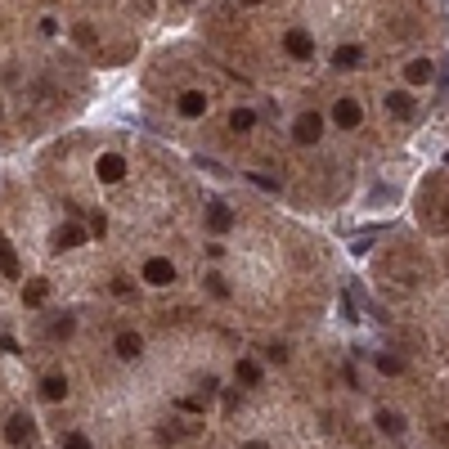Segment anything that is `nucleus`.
Segmentation results:
<instances>
[{
    "instance_id": "25",
    "label": "nucleus",
    "mask_w": 449,
    "mask_h": 449,
    "mask_svg": "<svg viewBox=\"0 0 449 449\" xmlns=\"http://www.w3.org/2000/svg\"><path fill=\"white\" fill-rule=\"evenodd\" d=\"M0 350H5V355H18V346H14V337H0Z\"/></svg>"
},
{
    "instance_id": "12",
    "label": "nucleus",
    "mask_w": 449,
    "mask_h": 449,
    "mask_svg": "<svg viewBox=\"0 0 449 449\" xmlns=\"http://www.w3.org/2000/svg\"><path fill=\"white\" fill-rule=\"evenodd\" d=\"M387 112L391 117H414V99H409L405 90H391L387 94Z\"/></svg>"
},
{
    "instance_id": "19",
    "label": "nucleus",
    "mask_w": 449,
    "mask_h": 449,
    "mask_svg": "<svg viewBox=\"0 0 449 449\" xmlns=\"http://www.w3.org/2000/svg\"><path fill=\"white\" fill-rule=\"evenodd\" d=\"M229 126H234V130H252L256 126V112L252 108H234V112H229Z\"/></svg>"
},
{
    "instance_id": "4",
    "label": "nucleus",
    "mask_w": 449,
    "mask_h": 449,
    "mask_svg": "<svg viewBox=\"0 0 449 449\" xmlns=\"http://www.w3.org/2000/svg\"><path fill=\"white\" fill-rule=\"evenodd\" d=\"M292 135H297L301 144H314V139L323 135V117H319V112H301L297 126H292Z\"/></svg>"
},
{
    "instance_id": "20",
    "label": "nucleus",
    "mask_w": 449,
    "mask_h": 449,
    "mask_svg": "<svg viewBox=\"0 0 449 449\" xmlns=\"http://www.w3.org/2000/svg\"><path fill=\"white\" fill-rule=\"evenodd\" d=\"M72 328H76V319H72V314H63V319L50 323V337H72Z\"/></svg>"
},
{
    "instance_id": "3",
    "label": "nucleus",
    "mask_w": 449,
    "mask_h": 449,
    "mask_svg": "<svg viewBox=\"0 0 449 449\" xmlns=\"http://www.w3.org/2000/svg\"><path fill=\"white\" fill-rule=\"evenodd\" d=\"M332 121H337L341 130H355L359 121H364V108H359L355 99H337V108H332Z\"/></svg>"
},
{
    "instance_id": "27",
    "label": "nucleus",
    "mask_w": 449,
    "mask_h": 449,
    "mask_svg": "<svg viewBox=\"0 0 449 449\" xmlns=\"http://www.w3.org/2000/svg\"><path fill=\"white\" fill-rule=\"evenodd\" d=\"M243 5H261V0H243Z\"/></svg>"
},
{
    "instance_id": "10",
    "label": "nucleus",
    "mask_w": 449,
    "mask_h": 449,
    "mask_svg": "<svg viewBox=\"0 0 449 449\" xmlns=\"http://www.w3.org/2000/svg\"><path fill=\"white\" fill-rule=\"evenodd\" d=\"M359 59H364V50H359V45H341V50L332 54V68H337V72H350V68H359Z\"/></svg>"
},
{
    "instance_id": "23",
    "label": "nucleus",
    "mask_w": 449,
    "mask_h": 449,
    "mask_svg": "<svg viewBox=\"0 0 449 449\" xmlns=\"http://www.w3.org/2000/svg\"><path fill=\"white\" fill-rule=\"evenodd\" d=\"M63 449H90V441H85V436H76V432H72L68 441H63Z\"/></svg>"
},
{
    "instance_id": "28",
    "label": "nucleus",
    "mask_w": 449,
    "mask_h": 449,
    "mask_svg": "<svg viewBox=\"0 0 449 449\" xmlns=\"http://www.w3.org/2000/svg\"><path fill=\"white\" fill-rule=\"evenodd\" d=\"M445 221H449V203H445Z\"/></svg>"
},
{
    "instance_id": "18",
    "label": "nucleus",
    "mask_w": 449,
    "mask_h": 449,
    "mask_svg": "<svg viewBox=\"0 0 449 449\" xmlns=\"http://www.w3.org/2000/svg\"><path fill=\"white\" fill-rule=\"evenodd\" d=\"M238 382H247V387H256V382H261V364H252V359H238Z\"/></svg>"
},
{
    "instance_id": "22",
    "label": "nucleus",
    "mask_w": 449,
    "mask_h": 449,
    "mask_svg": "<svg viewBox=\"0 0 449 449\" xmlns=\"http://www.w3.org/2000/svg\"><path fill=\"white\" fill-rule=\"evenodd\" d=\"M207 288H212L216 297H229V288H225V279H221V274H212V279H207Z\"/></svg>"
},
{
    "instance_id": "7",
    "label": "nucleus",
    "mask_w": 449,
    "mask_h": 449,
    "mask_svg": "<svg viewBox=\"0 0 449 449\" xmlns=\"http://www.w3.org/2000/svg\"><path fill=\"white\" fill-rule=\"evenodd\" d=\"M85 243V229L81 225H59L54 229V252H72V247Z\"/></svg>"
},
{
    "instance_id": "8",
    "label": "nucleus",
    "mask_w": 449,
    "mask_h": 449,
    "mask_svg": "<svg viewBox=\"0 0 449 449\" xmlns=\"http://www.w3.org/2000/svg\"><path fill=\"white\" fill-rule=\"evenodd\" d=\"M207 108H212V99H207L203 90H185L180 94V117H203Z\"/></svg>"
},
{
    "instance_id": "5",
    "label": "nucleus",
    "mask_w": 449,
    "mask_h": 449,
    "mask_svg": "<svg viewBox=\"0 0 449 449\" xmlns=\"http://www.w3.org/2000/svg\"><path fill=\"white\" fill-rule=\"evenodd\" d=\"M94 171H99V180H103V185H117V180L126 176V158H121V153H103Z\"/></svg>"
},
{
    "instance_id": "17",
    "label": "nucleus",
    "mask_w": 449,
    "mask_h": 449,
    "mask_svg": "<svg viewBox=\"0 0 449 449\" xmlns=\"http://www.w3.org/2000/svg\"><path fill=\"white\" fill-rule=\"evenodd\" d=\"M45 297H50V283H45V279H32V283H27V292H23L27 305H41Z\"/></svg>"
},
{
    "instance_id": "2",
    "label": "nucleus",
    "mask_w": 449,
    "mask_h": 449,
    "mask_svg": "<svg viewBox=\"0 0 449 449\" xmlns=\"http://www.w3.org/2000/svg\"><path fill=\"white\" fill-rule=\"evenodd\" d=\"M144 279L153 283V288H167V283L176 279V265H171L167 256H153V261H144Z\"/></svg>"
},
{
    "instance_id": "6",
    "label": "nucleus",
    "mask_w": 449,
    "mask_h": 449,
    "mask_svg": "<svg viewBox=\"0 0 449 449\" xmlns=\"http://www.w3.org/2000/svg\"><path fill=\"white\" fill-rule=\"evenodd\" d=\"M229 225H234V212H229V203H221V198H216V203H207V229H212V234H225Z\"/></svg>"
},
{
    "instance_id": "26",
    "label": "nucleus",
    "mask_w": 449,
    "mask_h": 449,
    "mask_svg": "<svg viewBox=\"0 0 449 449\" xmlns=\"http://www.w3.org/2000/svg\"><path fill=\"white\" fill-rule=\"evenodd\" d=\"M247 449H270V445H261V441H252V445H247Z\"/></svg>"
},
{
    "instance_id": "1",
    "label": "nucleus",
    "mask_w": 449,
    "mask_h": 449,
    "mask_svg": "<svg viewBox=\"0 0 449 449\" xmlns=\"http://www.w3.org/2000/svg\"><path fill=\"white\" fill-rule=\"evenodd\" d=\"M283 50H288L292 59H314V36L301 32V27H292V32L283 36Z\"/></svg>"
},
{
    "instance_id": "24",
    "label": "nucleus",
    "mask_w": 449,
    "mask_h": 449,
    "mask_svg": "<svg viewBox=\"0 0 449 449\" xmlns=\"http://www.w3.org/2000/svg\"><path fill=\"white\" fill-rule=\"evenodd\" d=\"M103 229H108V221H103V216L94 212V216H90V234H99V238H103Z\"/></svg>"
},
{
    "instance_id": "16",
    "label": "nucleus",
    "mask_w": 449,
    "mask_h": 449,
    "mask_svg": "<svg viewBox=\"0 0 449 449\" xmlns=\"http://www.w3.org/2000/svg\"><path fill=\"white\" fill-rule=\"evenodd\" d=\"M41 396L45 400H68V382H63V378H45L41 382Z\"/></svg>"
},
{
    "instance_id": "21",
    "label": "nucleus",
    "mask_w": 449,
    "mask_h": 449,
    "mask_svg": "<svg viewBox=\"0 0 449 449\" xmlns=\"http://www.w3.org/2000/svg\"><path fill=\"white\" fill-rule=\"evenodd\" d=\"M378 368L382 373H405V359L400 355H378Z\"/></svg>"
},
{
    "instance_id": "9",
    "label": "nucleus",
    "mask_w": 449,
    "mask_h": 449,
    "mask_svg": "<svg viewBox=\"0 0 449 449\" xmlns=\"http://www.w3.org/2000/svg\"><path fill=\"white\" fill-rule=\"evenodd\" d=\"M5 441H9V445H27V441H32V418L14 414V418L5 423Z\"/></svg>"
},
{
    "instance_id": "11",
    "label": "nucleus",
    "mask_w": 449,
    "mask_h": 449,
    "mask_svg": "<svg viewBox=\"0 0 449 449\" xmlns=\"http://www.w3.org/2000/svg\"><path fill=\"white\" fill-rule=\"evenodd\" d=\"M432 76H436L432 59H414V63H409V68H405V81H409V85H427V81H432Z\"/></svg>"
},
{
    "instance_id": "14",
    "label": "nucleus",
    "mask_w": 449,
    "mask_h": 449,
    "mask_svg": "<svg viewBox=\"0 0 449 449\" xmlns=\"http://www.w3.org/2000/svg\"><path fill=\"white\" fill-rule=\"evenodd\" d=\"M139 350H144V341H139L135 332H121V337H117V355H121V359H135Z\"/></svg>"
},
{
    "instance_id": "15",
    "label": "nucleus",
    "mask_w": 449,
    "mask_h": 449,
    "mask_svg": "<svg viewBox=\"0 0 449 449\" xmlns=\"http://www.w3.org/2000/svg\"><path fill=\"white\" fill-rule=\"evenodd\" d=\"M378 427H382L387 436H400V432H405V418L391 414V409H382V414H378Z\"/></svg>"
},
{
    "instance_id": "13",
    "label": "nucleus",
    "mask_w": 449,
    "mask_h": 449,
    "mask_svg": "<svg viewBox=\"0 0 449 449\" xmlns=\"http://www.w3.org/2000/svg\"><path fill=\"white\" fill-rule=\"evenodd\" d=\"M0 274H5V279H18V256H14V247H9V238H0Z\"/></svg>"
}]
</instances>
